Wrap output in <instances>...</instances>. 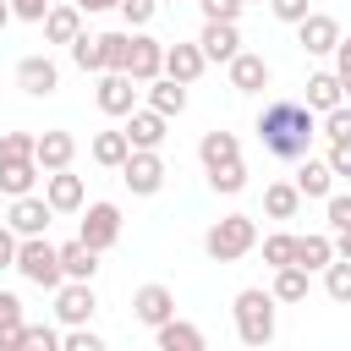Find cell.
Returning a JSON list of instances; mask_svg holds the SVG:
<instances>
[{
  "mask_svg": "<svg viewBox=\"0 0 351 351\" xmlns=\"http://www.w3.org/2000/svg\"><path fill=\"white\" fill-rule=\"evenodd\" d=\"M60 269H66V280H93V274H99V252L77 236V241L60 247Z\"/></svg>",
  "mask_w": 351,
  "mask_h": 351,
  "instance_id": "obj_29",
  "label": "cell"
},
{
  "mask_svg": "<svg viewBox=\"0 0 351 351\" xmlns=\"http://www.w3.org/2000/svg\"><path fill=\"white\" fill-rule=\"evenodd\" d=\"M132 318L148 324V329H159L165 318H176V296H170V285H137V296H132Z\"/></svg>",
  "mask_w": 351,
  "mask_h": 351,
  "instance_id": "obj_12",
  "label": "cell"
},
{
  "mask_svg": "<svg viewBox=\"0 0 351 351\" xmlns=\"http://www.w3.org/2000/svg\"><path fill=\"white\" fill-rule=\"evenodd\" d=\"M296 192H302V197H329V192H335L329 159H313V154H307V159L296 165Z\"/></svg>",
  "mask_w": 351,
  "mask_h": 351,
  "instance_id": "obj_22",
  "label": "cell"
},
{
  "mask_svg": "<svg viewBox=\"0 0 351 351\" xmlns=\"http://www.w3.org/2000/svg\"><path fill=\"white\" fill-rule=\"evenodd\" d=\"M313 137H318V110H307L302 99H274L258 110V143L274 159H307Z\"/></svg>",
  "mask_w": 351,
  "mask_h": 351,
  "instance_id": "obj_1",
  "label": "cell"
},
{
  "mask_svg": "<svg viewBox=\"0 0 351 351\" xmlns=\"http://www.w3.org/2000/svg\"><path fill=\"white\" fill-rule=\"evenodd\" d=\"M296 263L302 269H329L335 263V236H296Z\"/></svg>",
  "mask_w": 351,
  "mask_h": 351,
  "instance_id": "obj_33",
  "label": "cell"
},
{
  "mask_svg": "<svg viewBox=\"0 0 351 351\" xmlns=\"http://www.w3.org/2000/svg\"><path fill=\"white\" fill-rule=\"evenodd\" d=\"M126 55H132V27L104 33V71H126Z\"/></svg>",
  "mask_w": 351,
  "mask_h": 351,
  "instance_id": "obj_37",
  "label": "cell"
},
{
  "mask_svg": "<svg viewBox=\"0 0 351 351\" xmlns=\"http://www.w3.org/2000/svg\"><path fill=\"white\" fill-rule=\"evenodd\" d=\"M16 247H22V236L11 225H0V269H16Z\"/></svg>",
  "mask_w": 351,
  "mask_h": 351,
  "instance_id": "obj_48",
  "label": "cell"
},
{
  "mask_svg": "<svg viewBox=\"0 0 351 351\" xmlns=\"http://www.w3.org/2000/svg\"><path fill=\"white\" fill-rule=\"evenodd\" d=\"M318 137H351V104H335V110H324V121H318Z\"/></svg>",
  "mask_w": 351,
  "mask_h": 351,
  "instance_id": "obj_40",
  "label": "cell"
},
{
  "mask_svg": "<svg viewBox=\"0 0 351 351\" xmlns=\"http://www.w3.org/2000/svg\"><path fill=\"white\" fill-rule=\"evenodd\" d=\"M44 197H49L55 214H77L82 208V176H71V165L66 170H49L44 176Z\"/></svg>",
  "mask_w": 351,
  "mask_h": 351,
  "instance_id": "obj_16",
  "label": "cell"
},
{
  "mask_svg": "<svg viewBox=\"0 0 351 351\" xmlns=\"http://www.w3.org/2000/svg\"><path fill=\"white\" fill-rule=\"evenodd\" d=\"M324 159H329L335 176H351V137H329V154Z\"/></svg>",
  "mask_w": 351,
  "mask_h": 351,
  "instance_id": "obj_45",
  "label": "cell"
},
{
  "mask_svg": "<svg viewBox=\"0 0 351 351\" xmlns=\"http://www.w3.org/2000/svg\"><path fill=\"white\" fill-rule=\"evenodd\" d=\"M241 5H252V0H241Z\"/></svg>",
  "mask_w": 351,
  "mask_h": 351,
  "instance_id": "obj_53",
  "label": "cell"
},
{
  "mask_svg": "<svg viewBox=\"0 0 351 351\" xmlns=\"http://www.w3.org/2000/svg\"><path fill=\"white\" fill-rule=\"evenodd\" d=\"M335 77H340V88H346V99H351V38L335 44Z\"/></svg>",
  "mask_w": 351,
  "mask_h": 351,
  "instance_id": "obj_47",
  "label": "cell"
},
{
  "mask_svg": "<svg viewBox=\"0 0 351 351\" xmlns=\"http://www.w3.org/2000/svg\"><path fill=\"white\" fill-rule=\"evenodd\" d=\"M197 159H203V170H214V165H225V159H241V143H236V132H203V143H197Z\"/></svg>",
  "mask_w": 351,
  "mask_h": 351,
  "instance_id": "obj_31",
  "label": "cell"
},
{
  "mask_svg": "<svg viewBox=\"0 0 351 351\" xmlns=\"http://www.w3.org/2000/svg\"><path fill=\"white\" fill-rule=\"evenodd\" d=\"M82 33V5L71 0V5H49V16H44V38L49 44H71Z\"/></svg>",
  "mask_w": 351,
  "mask_h": 351,
  "instance_id": "obj_25",
  "label": "cell"
},
{
  "mask_svg": "<svg viewBox=\"0 0 351 351\" xmlns=\"http://www.w3.org/2000/svg\"><path fill=\"white\" fill-rule=\"evenodd\" d=\"M77 5H82L88 16H93V11H121V0H77Z\"/></svg>",
  "mask_w": 351,
  "mask_h": 351,
  "instance_id": "obj_50",
  "label": "cell"
},
{
  "mask_svg": "<svg viewBox=\"0 0 351 351\" xmlns=\"http://www.w3.org/2000/svg\"><path fill=\"white\" fill-rule=\"evenodd\" d=\"M263 263H269V269H285V263H296V236H291V230H274V236H263Z\"/></svg>",
  "mask_w": 351,
  "mask_h": 351,
  "instance_id": "obj_36",
  "label": "cell"
},
{
  "mask_svg": "<svg viewBox=\"0 0 351 351\" xmlns=\"http://www.w3.org/2000/svg\"><path fill=\"white\" fill-rule=\"evenodd\" d=\"M99 313V296H93V280H66L60 291H55V318L66 324V329H77V324H88Z\"/></svg>",
  "mask_w": 351,
  "mask_h": 351,
  "instance_id": "obj_7",
  "label": "cell"
},
{
  "mask_svg": "<svg viewBox=\"0 0 351 351\" xmlns=\"http://www.w3.org/2000/svg\"><path fill=\"white\" fill-rule=\"evenodd\" d=\"M203 5V22H236L241 16V0H197Z\"/></svg>",
  "mask_w": 351,
  "mask_h": 351,
  "instance_id": "obj_44",
  "label": "cell"
},
{
  "mask_svg": "<svg viewBox=\"0 0 351 351\" xmlns=\"http://www.w3.org/2000/svg\"><path fill=\"white\" fill-rule=\"evenodd\" d=\"M38 137L33 132H0V159H33Z\"/></svg>",
  "mask_w": 351,
  "mask_h": 351,
  "instance_id": "obj_38",
  "label": "cell"
},
{
  "mask_svg": "<svg viewBox=\"0 0 351 351\" xmlns=\"http://www.w3.org/2000/svg\"><path fill=\"white\" fill-rule=\"evenodd\" d=\"M154 340H159V351H203V329L186 318H165L154 329Z\"/></svg>",
  "mask_w": 351,
  "mask_h": 351,
  "instance_id": "obj_23",
  "label": "cell"
},
{
  "mask_svg": "<svg viewBox=\"0 0 351 351\" xmlns=\"http://www.w3.org/2000/svg\"><path fill=\"white\" fill-rule=\"evenodd\" d=\"M88 154H93V165H104V170H121V165H126V154H132V137H126V126H121V132H93Z\"/></svg>",
  "mask_w": 351,
  "mask_h": 351,
  "instance_id": "obj_21",
  "label": "cell"
},
{
  "mask_svg": "<svg viewBox=\"0 0 351 351\" xmlns=\"http://www.w3.org/2000/svg\"><path fill=\"white\" fill-rule=\"evenodd\" d=\"M126 71H132L137 82H154V77H165V44H159V38H148V33H132Z\"/></svg>",
  "mask_w": 351,
  "mask_h": 351,
  "instance_id": "obj_13",
  "label": "cell"
},
{
  "mask_svg": "<svg viewBox=\"0 0 351 351\" xmlns=\"http://www.w3.org/2000/svg\"><path fill=\"white\" fill-rule=\"evenodd\" d=\"M11 16H16V11H11V0H0V27H5Z\"/></svg>",
  "mask_w": 351,
  "mask_h": 351,
  "instance_id": "obj_52",
  "label": "cell"
},
{
  "mask_svg": "<svg viewBox=\"0 0 351 351\" xmlns=\"http://www.w3.org/2000/svg\"><path fill=\"white\" fill-rule=\"evenodd\" d=\"M296 208H302L296 181H269V186H263V214H269V219H296Z\"/></svg>",
  "mask_w": 351,
  "mask_h": 351,
  "instance_id": "obj_28",
  "label": "cell"
},
{
  "mask_svg": "<svg viewBox=\"0 0 351 351\" xmlns=\"http://www.w3.org/2000/svg\"><path fill=\"white\" fill-rule=\"evenodd\" d=\"M66 351H104V340L88 329V324H77V329H66V340H60Z\"/></svg>",
  "mask_w": 351,
  "mask_h": 351,
  "instance_id": "obj_43",
  "label": "cell"
},
{
  "mask_svg": "<svg viewBox=\"0 0 351 351\" xmlns=\"http://www.w3.org/2000/svg\"><path fill=\"white\" fill-rule=\"evenodd\" d=\"M335 252H340V258H351V230H335Z\"/></svg>",
  "mask_w": 351,
  "mask_h": 351,
  "instance_id": "obj_51",
  "label": "cell"
},
{
  "mask_svg": "<svg viewBox=\"0 0 351 351\" xmlns=\"http://www.w3.org/2000/svg\"><path fill=\"white\" fill-rule=\"evenodd\" d=\"M324 291H329L340 307H351V258H340V252H335V263L324 269Z\"/></svg>",
  "mask_w": 351,
  "mask_h": 351,
  "instance_id": "obj_35",
  "label": "cell"
},
{
  "mask_svg": "<svg viewBox=\"0 0 351 351\" xmlns=\"http://www.w3.org/2000/svg\"><path fill=\"white\" fill-rule=\"evenodd\" d=\"M22 324H27L22 296L16 291H0V351H22Z\"/></svg>",
  "mask_w": 351,
  "mask_h": 351,
  "instance_id": "obj_24",
  "label": "cell"
},
{
  "mask_svg": "<svg viewBox=\"0 0 351 351\" xmlns=\"http://www.w3.org/2000/svg\"><path fill=\"white\" fill-rule=\"evenodd\" d=\"M66 49H71L77 71H104V33H77Z\"/></svg>",
  "mask_w": 351,
  "mask_h": 351,
  "instance_id": "obj_32",
  "label": "cell"
},
{
  "mask_svg": "<svg viewBox=\"0 0 351 351\" xmlns=\"http://www.w3.org/2000/svg\"><path fill=\"white\" fill-rule=\"evenodd\" d=\"M49 219H55L49 197H33V192L11 197V214H5V225H11L16 236H44V230H49Z\"/></svg>",
  "mask_w": 351,
  "mask_h": 351,
  "instance_id": "obj_11",
  "label": "cell"
},
{
  "mask_svg": "<svg viewBox=\"0 0 351 351\" xmlns=\"http://www.w3.org/2000/svg\"><path fill=\"white\" fill-rule=\"evenodd\" d=\"M165 159H159V148H132L126 154V165H121V181H126V192H137V197H154L159 186H165Z\"/></svg>",
  "mask_w": 351,
  "mask_h": 351,
  "instance_id": "obj_5",
  "label": "cell"
},
{
  "mask_svg": "<svg viewBox=\"0 0 351 351\" xmlns=\"http://www.w3.org/2000/svg\"><path fill=\"white\" fill-rule=\"evenodd\" d=\"M38 159H0V192L5 197H22V192H33V181H38Z\"/></svg>",
  "mask_w": 351,
  "mask_h": 351,
  "instance_id": "obj_26",
  "label": "cell"
},
{
  "mask_svg": "<svg viewBox=\"0 0 351 351\" xmlns=\"http://www.w3.org/2000/svg\"><path fill=\"white\" fill-rule=\"evenodd\" d=\"M33 159H38L44 170H66V165L77 159V137H71V132H60V126H55V132H38Z\"/></svg>",
  "mask_w": 351,
  "mask_h": 351,
  "instance_id": "obj_19",
  "label": "cell"
},
{
  "mask_svg": "<svg viewBox=\"0 0 351 351\" xmlns=\"http://www.w3.org/2000/svg\"><path fill=\"white\" fill-rule=\"evenodd\" d=\"M55 346H60V335L49 324H22V351H55Z\"/></svg>",
  "mask_w": 351,
  "mask_h": 351,
  "instance_id": "obj_39",
  "label": "cell"
},
{
  "mask_svg": "<svg viewBox=\"0 0 351 351\" xmlns=\"http://www.w3.org/2000/svg\"><path fill=\"white\" fill-rule=\"evenodd\" d=\"M274 302H285V307H296V302H307V291H313V269H302V263H285V269H274Z\"/></svg>",
  "mask_w": 351,
  "mask_h": 351,
  "instance_id": "obj_20",
  "label": "cell"
},
{
  "mask_svg": "<svg viewBox=\"0 0 351 351\" xmlns=\"http://www.w3.org/2000/svg\"><path fill=\"white\" fill-rule=\"evenodd\" d=\"M165 126H170V115H159L154 104L126 115V137H132V148H159V143H165Z\"/></svg>",
  "mask_w": 351,
  "mask_h": 351,
  "instance_id": "obj_18",
  "label": "cell"
},
{
  "mask_svg": "<svg viewBox=\"0 0 351 351\" xmlns=\"http://www.w3.org/2000/svg\"><path fill=\"white\" fill-rule=\"evenodd\" d=\"M269 11H274L280 22H291V27H296V22H302L313 5H307V0H269Z\"/></svg>",
  "mask_w": 351,
  "mask_h": 351,
  "instance_id": "obj_46",
  "label": "cell"
},
{
  "mask_svg": "<svg viewBox=\"0 0 351 351\" xmlns=\"http://www.w3.org/2000/svg\"><path fill=\"white\" fill-rule=\"evenodd\" d=\"M77 236H82L93 252H110V247L121 241V208H115V203H88V208H82Z\"/></svg>",
  "mask_w": 351,
  "mask_h": 351,
  "instance_id": "obj_6",
  "label": "cell"
},
{
  "mask_svg": "<svg viewBox=\"0 0 351 351\" xmlns=\"http://www.w3.org/2000/svg\"><path fill=\"white\" fill-rule=\"evenodd\" d=\"M274 291H263V285H247V291H236V302H230V313H236V335H241V346H269L274 340Z\"/></svg>",
  "mask_w": 351,
  "mask_h": 351,
  "instance_id": "obj_2",
  "label": "cell"
},
{
  "mask_svg": "<svg viewBox=\"0 0 351 351\" xmlns=\"http://www.w3.org/2000/svg\"><path fill=\"white\" fill-rule=\"evenodd\" d=\"M203 66H208V55H203V44H165V77H176V82H197L203 77Z\"/></svg>",
  "mask_w": 351,
  "mask_h": 351,
  "instance_id": "obj_15",
  "label": "cell"
},
{
  "mask_svg": "<svg viewBox=\"0 0 351 351\" xmlns=\"http://www.w3.org/2000/svg\"><path fill=\"white\" fill-rule=\"evenodd\" d=\"M197 44H203V55L219 60V66H230V60L241 55V33H236V22H203Z\"/></svg>",
  "mask_w": 351,
  "mask_h": 351,
  "instance_id": "obj_14",
  "label": "cell"
},
{
  "mask_svg": "<svg viewBox=\"0 0 351 351\" xmlns=\"http://www.w3.org/2000/svg\"><path fill=\"white\" fill-rule=\"evenodd\" d=\"M148 104H154L159 115H181V110H186V82H176V77H154V82H148Z\"/></svg>",
  "mask_w": 351,
  "mask_h": 351,
  "instance_id": "obj_30",
  "label": "cell"
},
{
  "mask_svg": "<svg viewBox=\"0 0 351 351\" xmlns=\"http://www.w3.org/2000/svg\"><path fill=\"white\" fill-rule=\"evenodd\" d=\"M16 274H22L27 285H38V291H60V285H66L60 247L44 241V236H22V247H16Z\"/></svg>",
  "mask_w": 351,
  "mask_h": 351,
  "instance_id": "obj_4",
  "label": "cell"
},
{
  "mask_svg": "<svg viewBox=\"0 0 351 351\" xmlns=\"http://www.w3.org/2000/svg\"><path fill=\"white\" fill-rule=\"evenodd\" d=\"M93 99H99L104 115H132L137 110V77L132 71H104L99 88H93Z\"/></svg>",
  "mask_w": 351,
  "mask_h": 351,
  "instance_id": "obj_10",
  "label": "cell"
},
{
  "mask_svg": "<svg viewBox=\"0 0 351 351\" xmlns=\"http://www.w3.org/2000/svg\"><path fill=\"white\" fill-rule=\"evenodd\" d=\"M324 214H329V230H351V192H329Z\"/></svg>",
  "mask_w": 351,
  "mask_h": 351,
  "instance_id": "obj_41",
  "label": "cell"
},
{
  "mask_svg": "<svg viewBox=\"0 0 351 351\" xmlns=\"http://www.w3.org/2000/svg\"><path fill=\"white\" fill-rule=\"evenodd\" d=\"M11 11H16L22 22H44V16H49V0H11Z\"/></svg>",
  "mask_w": 351,
  "mask_h": 351,
  "instance_id": "obj_49",
  "label": "cell"
},
{
  "mask_svg": "<svg viewBox=\"0 0 351 351\" xmlns=\"http://www.w3.org/2000/svg\"><path fill=\"white\" fill-rule=\"evenodd\" d=\"M208 186H214V192H225V197H236V192L247 186V165H241V159L214 165V170H208Z\"/></svg>",
  "mask_w": 351,
  "mask_h": 351,
  "instance_id": "obj_34",
  "label": "cell"
},
{
  "mask_svg": "<svg viewBox=\"0 0 351 351\" xmlns=\"http://www.w3.org/2000/svg\"><path fill=\"white\" fill-rule=\"evenodd\" d=\"M16 88H22L27 99H49V93L60 88V66H55L49 55H22V60H16Z\"/></svg>",
  "mask_w": 351,
  "mask_h": 351,
  "instance_id": "obj_9",
  "label": "cell"
},
{
  "mask_svg": "<svg viewBox=\"0 0 351 351\" xmlns=\"http://www.w3.org/2000/svg\"><path fill=\"white\" fill-rule=\"evenodd\" d=\"M335 104H346V88H340V77L335 71H313L307 77V110H335Z\"/></svg>",
  "mask_w": 351,
  "mask_h": 351,
  "instance_id": "obj_27",
  "label": "cell"
},
{
  "mask_svg": "<svg viewBox=\"0 0 351 351\" xmlns=\"http://www.w3.org/2000/svg\"><path fill=\"white\" fill-rule=\"evenodd\" d=\"M269 77H274V71H269V60H263V55H252V49H241V55L230 60V88H236V93H263V88H269Z\"/></svg>",
  "mask_w": 351,
  "mask_h": 351,
  "instance_id": "obj_17",
  "label": "cell"
},
{
  "mask_svg": "<svg viewBox=\"0 0 351 351\" xmlns=\"http://www.w3.org/2000/svg\"><path fill=\"white\" fill-rule=\"evenodd\" d=\"M296 44H302V55H335L340 22H335L329 11H307V16L296 22Z\"/></svg>",
  "mask_w": 351,
  "mask_h": 351,
  "instance_id": "obj_8",
  "label": "cell"
},
{
  "mask_svg": "<svg viewBox=\"0 0 351 351\" xmlns=\"http://www.w3.org/2000/svg\"><path fill=\"white\" fill-rule=\"evenodd\" d=\"M252 247H258V219H252V214H225V219H214L208 236H203V252H208L214 263H236V258H247Z\"/></svg>",
  "mask_w": 351,
  "mask_h": 351,
  "instance_id": "obj_3",
  "label": "cell"
},
{
  "mask_svg": "<svg viewBox=\"0 0 351 351\" xmlns=\"http://www.w3.org/2000/svg\"><path fill=\"white\" fill-rule=\"evenodd\" d=\"M121 16H126V27H148L159 16V0H121Z\"/></svg>",
  "mask_w": 351,
  "mask_h": 351,
  "instance_id": "obj_42",
  "label": "cell"
}]
</instances>
